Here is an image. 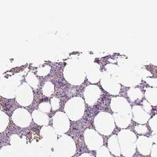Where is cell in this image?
Wrapping results in <instances>:
<instances>
[{"instance_id":"obj_1","label":"cell","mask_w":157,"mask_h":157,"mask_svg":"<svg viewBox=\"0 0 157 157\" xmlns=\"http://www.w3.org/2000/svg\"><path fill=\"white\" fill-rule=\"evenodd\" d=\"M121 153L125 157H132L136 152V135L129 129H123L117 135Z\"/></svg>"},{"instance_id":"obj_2","label":"cell","mask_w":157,"mask_h":157,"mask_svg":"<svg viewBox=\"0 0 157 157\" xmlns=\"http://www.w3.org/2000/svg\"><path fill=\"white\" fill-rule=\"evenodd\" d=\"M95 125L99 133L104 135H109L115 126L113 116L109 113H101L96 117Z\"/></svg>"},{"instance_id":"obj_3","label":"cell","mask_w":157,"mask_h":157,"mask_svg":"<svg viewBox=\"0 0 157 157\" xmlns=\"http://www.w3.org/2000/svg\"><path fill=\"white\" fill-rule=\"evenodd\" d=\"M153 141L150 138L140 136L136 140V145L138 151L143 155H149L151 153Z\"/></svg>"},{"instance_id":"obj_4","label":"cell","mask_w":157,"mask_h":157,"mask_svg":"<svg viewBox=\"0 0 157 157\" xmlns=\"http://www.w3.org/2000/svg\"><path fill=\"white\" fill-rule=\"evenodd\" d=\"M87 135V145L91 150H98L102 147L103 140L102 137L93 130Z\"/></svg>"},{"instance_id":"obj_5","label":"cell","mask_w":157,"mask_h":157,"mask_svg":"<svg viewBox=\"0 0 157 157\" xmlns=\"http://www.w3.org/2000/svg\"><path fill=\"white\" fill-rule=\"evenodd\" d=\"M133 120L140 124H145L149 120L150 116L140 106H135L132 110Z\"/></svg>"},{"instance_id":"obj_6","label":"cell","mask_w":157,"mask_h":157,"mask_svg":"<svg viewBox=\"0 0 157 157\" xmlns=\"http://www.w3.org/2000/svg\"><path fill=\"white\" fill-rule=\"evenodd\" d=\"M114 120L117 126L121 128H125L129 126L132 118V113L130 114H118L114 113L113 114Z\"/></svg>"},{"instance_id":"obj_7","label":"cell","mask_w":157,"mask_h":157,"mask_svg":"<svg viewBox=\"0 0 157 157\" xmlns=\"http://www.w3.org/2000/svg\"><path fill=\"white\" fill-rule=\"evenodd\" d=\"M109 151L116 156L120 157L121 155L118 138L116 135H113L109 138L108 142Z\"/></svg>"},{"instance_id":"obj_8","label":"cell","mask_w":157,"mask_h":157,"mask_svg":"<svg viewBox=\"0 0 157 157\" xmlns=\"http://www.w3.org/2000/svg\"><path fill=\"white\" fill-rule=\"evenodd\" d=\"M96 157H111L110 151L106 147H102L98 149Z\"/></svg>"},{"instance_id":"obj_9","label":"cell","mask_w":157,"mask_h":157,"mask_svg":"<svg viewBox=\"0 0 157 157\" xmlns=\"http://www.w3.org/2000/svg\"><path fill=\"white\" fill-rule=\"evenodd\" d=\"M149 125L153 132H157V114L149 121Z\"/></svg>"},{"instance_id":"obj_10","label":"cell","mask_w":157,"mask_h":157,"mask_svg":"<svg viewBox=\"0 0 157 157\" xmlns=\"http://www.w3.org/2000/svg\"><path fill=\"white\" fill-rule=\"evenodd\" d=\"M136 132L139 134H145L148 133V128L145 125H138L135 127Z\"/></svg>"},{"instance_id":"obj_11","label":"cell","mask_w":157,"mask_h":157,"mask_svg":"<svg viewBox=\"0 0 157 157\" xmlns=\"http://www.w3.org/2000/svg\"><path fill=\"white\" fill-rule=\"evenodd\" d=\"M150 154L151 157H157V145L156 144L152 146Z\"/></svg>"},{"instance_id":"obj_12","label":"cell","mask_w":157,"mask_h":157,"mask_svg":"<svg viewBox=\"0 0 157 157\" xmlns=\"http://www.w3.org/2000/svg\"><path fill=\"white\" fill-rule=\"evenodd\" d=\"M152 141L157 145V132H153L151 136L150 137Z\"/></svg>"},{"instance_id":"obj_13","label":"cell","mask_w":157,"mask_h":157,"mask_svg":"<svg viewBox=\"0 0 157 157\" xmlns=\"http://www.w3.org/2000/svg\"><path fill=\"white\" fill-rule=\"evenodd\" d=\"M81 157H94V156H91V155H90L89 154H84L83 155L81 156Z\"/></svg>"}]
</instances>
